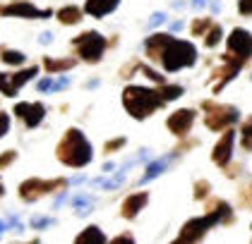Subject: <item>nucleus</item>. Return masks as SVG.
Here are the masks:
<instances>
[{
    "label": "nucleus",
    "mask_w": 252,
    "mask_h": 244,
    "mask_svg": "<svg viewBox=\"0 0 252 244\" xmlns=\"http://www.w3.org/2000/svg\"><path fill=\"white\" fill-rule=\"evenodd\" d=\"M56 153H58L60 163H65L70 168H84V165H89L92 163V156H94L92 144L87 141V136L79 130H75V127L63 134Z\"/></svg>",
    "instance_id": "obj_1"
},
{
    "label": "nucleus",
    "mask_w": 252,
    "mask_h": 244,
    "mask_svg": "<svg viewBox=\"0 0 252 244\" xmlns=\"http://www.w3.org/2000/svg\"><path fill=\"white\" fill-rule=\"evenodd\" d=\"M166 103V98L158 94V89H144V86H127L123 91V106L135 120H144L158 110Z\"/></svg>",
    "instance_id": "obj_2"
},
{
    "label": "nucleus",
    "mask_w": 252,
    "mask_h": 244,
    "mask_svg": "<svg viewBox=\"0 0 252 244\" xmlns=\"http://www.w3.org/2000/svg\"><path fill=\"white\" fill-rule=\"evenodd\" d=\"M161 65H163V70L166 72H178V70H183V67H192L194 60H197V48H194L190 41H178L173 38L166 48H163V53H161Z\"/></svg>",
    "instance_id": "obj_3"
},
{
    "label": "nucleus",
    "mask_w": 252,
    "mask_h": 244,
    "mask_svg": "<svg viewBox=\"0 0 252 244\" xmlns=\"http://www.w3.org/2000/svg\"><path fill=\"white\" fill-rule=\"evenodd\" d=\"M202 108H204V122H207V127L212 132H226L231 130L233 125L238 122V108H233V106H223V103H214V101H204L202 103Z\"/></svg>",
    "instance_id": "obj_4"
},
{
    "label": "nucleus",
    "mask_w": 252,
    "mask_h": 244,
    "mask_svg": "<svg viewBox=\"0 0 252 244\" xmlns=\"http://www.w3.org/2000/svg\"><path fill=\"white\" fill-rule=\"evenodd\" d=\"M67 187V180H39V177H32L27 182L20 185V196L24 201H36L41 196H48V194H56V191H63Z\"/></svg>",
    "instance_id": "obj_5"
},
{
    "label": "nucleus",
    "mask_w": 252,
    "mask_h": 244,
    "mask_svg": "<svg viewBox=\"0 0 252 244\" xmlns=\"http://www.w3.org/2000/svg\"><path fill=\"white\" fill-rule=\"evenodd\" d=\"M75 48H77V55L82 60H87V62H98L101 55H103V48H106V41L101 34L96 31H87V34H82L77 36L75 41Z\"/></svg>",
    "instance_id": "obj_6"
},
{
    "label": "nucleus",
    "mask_w": 252,
    "mask_h": 244,
    "mask_svg": "<svg viewBox=\"0 0 252 244\" xmlns=\"http://www.w3.org/2000/svg\"><path fill=\"white\" fill-rule=\"evenodd\" d=\"M228 53L243 62H248V57L252 55V34L245 29H233L228 36Z\"/></svg>",
    "instance_id": "obj_7"
},
{
    "label": "nucleus",
    "mask_w": 252,
    "mask_h": 244,
    "mask_svg": "<svg viewBox=\"0 0 252 244\" xmlns=\"http://www.w3.org/2000/svg\"><path fill=\"white\" fill-rule=\"evenodd\" d=\"M15 115L20 117L27 127H39L43 122V117H46V108L39 101L36 103H17L15 106Z\"/></svg>",
    "instance_id": "obj_8"
},
{
    "label": "nucleus",
    "mask_w": 252,
    "mask_h": 244,
    "mask_svg": "<svg viewBox=\"0 0 252 244\" xmlns=\"http://www.w3.org/2000/svg\"><path fill=\"white\" fill-rule=\"evenodd\" d=\"M194 110L192 108H180V110H175L171 117H168V130L173 132L175 136H188V132L192 130L194 125Z\"/></svg>",
    "instance_id": "obj_9"
},
{
    "label": "nucleus",
    "mask_w": 252,
    "mask_h": 244,
    "mask_svg": "<svg viewBox=\"0 0 252 244\" xmlns=\"http://www.w3.org/2000/svg\"><path fill=\"white\" fill-rule=\"evenodd\" d=\"M0 15H5V17H27V19H34V17H48L51 15V10H39V7H34L32 2H12V5H2L0 7Z\"/></svg>",
    "instance_id": "obj_10"
},
{
    "label": "nucleus",
    "mask_w": 252,
    "mask_h": 244,
    "mask_svg": "<svg viewBox=\"0 0 252 244\" xmlns=\"http://www.w3.org/2000/svg\"><path fill=\"white\" fill-rule=\"evenodd\" d=\"M233 141H235V132L226 130L223 136L216 141V146L212 151V161L219 165V168H226L231 163V153H233Z\"/></svg>",
    "instance_id": "obj_11"
},
{
    "label": "nucleus",
    "mask_w": 252,
    "mask_h": 244,
    "mask_svg": "<svg viewBox=\"0 0 252 244\" xmlns=\"http://www.w3.org/2000/svg\"><path fill=\"white\" fill-rule=\"evenodd\" d=\"M243 65H245V62H243V60H238V57H233L231 53H228V55H223V67H219V70L214 72V77L219 79V84L214 86V91H221V89H223V84H228L233 77L240 72V67H243Z\"/></svg>",
    "instance_id": "obj_12"
},
{
    "label": "nucleus",
    "mask_w": 252,
    "mask_h": 244,
    "mask_svg": "<svg viewBox=\"0 0 252 244\" xmlns=\"http://www.w3.org/2000/svg\"><path fill=\"white\" fill-rule=\"evenodd\" d=\"M147 201H149V194H147V191L130 194V196L123 201V206H120V216L127 218V220H132V218H137V213L147 206Z\"/></svg>",
    "instance_id": "obj_13"
},
{
    "label": "nucleus",
    "mask_w": 252,
    "mask_h": 244,
    "mask_svg": "<svg viewBox=\"0 0 252 244\" xmlns=\"http://www.w3.org/2000/svg\"><path fill=\"white\" fill-rule=\"evenodd\" d=\"M173 41L171 34H154V36L147 38V43H144V51H147V55L152 57V60H158L161 53H163V48L168 46Z\"/></svg>",
    "instance_id": "obj_14"
},
{
    "label": "nucleus",
    "mask_w": 252,
    "mask_h": 244,
    "mask_svg": "<svg viewBox=\"0 0 252 244\" xmlns=\"http://www.w3.org/2000/svg\"><path fill=\"white\" fill-rule=\"evenodd\" d=\"M118 5H120V0H87L84 12L92 15V17H103V15L113 12Z\"/></svg>",
    "instance_id": "obj_15"
},
{
    "label": "nucleus",
    "mask_w": 252,
    "mask_h": 244,
    "mask_svg": "<svg viewBox=\"0 0 252 244\" xmlns=\"http://www.w3.org/2000/svg\"><path fill=\"white\" fill-rule=\"evenodd\" d=\"M75 244H106V237H103L101 227L89 225L87 230H82V232L77 235V240H75Z\"/></svg>",
    "instance_id": "obj_16"
},
{
    "label": "nucleus",
    "mask_w": 252,
    "mask_h": 244,
    "mask_svg": "<svg viewBox=\"0 0 252 244\" xmlns=\"http://www.w3.org/2000/svg\"><path fill=\"white\" fill-rule=\"evenodd\" d=\"M75 65H77V60H72V57H67V60H53V57H46V60H43V70H48V72L72 70Z\"/></svg>",
    "instance_id": "obj_17"
},
{
    "label": "nucleus",
    "mask_w": 252,
    "mask_h": 244,
    "mask_svg": "<svg viewBox=\"0 0 252 244\" xmlns=\"http://www.w3.org/2000/svg\"><path fill=\"white\" fill-rule=\"evenodd\" d=\"M58 19L63 24H77L82 19V10L77 5H67V7H60L58 10Z\"/></svg>",
    "instance_id": "obj_18"
},
{
    "label": "nucleus",
    "mask_w": 252,
    "mask_h": 244,
    "mask_svg": "<svg viewBox=\"0 0 252 244\" xmlns=\"http://www.w3.org/2000/svg\"><path fill=\"white\" fill-rule=\"evenodd\" d=\"M158 94L163 96L166 101H175V98H180L183 96V86H178V84H158Z\"/></svg>",
    "instance_id": "obj_19"
},
{
    "label": "nucleus",
    "mask_w": 252,
    "mask_h": 244,
    "mask_svg": "<svg viewBox=\"0 0 252 244\" xmlns=\"http://www.w3.org/2000/svg\"><path fill=\"white\" fill-rule=\"evenodd\" d=\"M221 36H223V31H221V27L219 24H214L212 29L207 31V36H204V43H207V48H214L219 41H221Z\"/></svg>",
    "instance_id": "obj_20"
},
{
    "label": "nucleus",
    "mask_w": 252,
    "mask_h": 244,
    "mask_svg": "<svg viewBox=\"0 0 252 244\" xmlns=\"http://www.w3.org/2000/svg\"><path fill=\"white\" fill-rule=\"evenodd\" d=\"M5 65H22L24 62V53L20 51H2V57H0Z\"/></svg>",
    "instance_id": "obj_21"
},
{
    "label": "nucleus",
    "mask_w": 252,
    "mask_h": 244,
    "mask_svg": "<svg viewBox=\"0 0 252 244\" xmlns=\"http://www.w3.org/2000/svg\"><path fill=\"white\" fill-rule=\"evenodd\" d=\"M0 91L5 96H17V89L12 84V75H0Z\"/></svg>",
    "instance_id": "obj_22"
},
{
    "label": "nucleus",
    "mask_w": 252,
    "mask_h": 244,
    "mask_svg": "<svg viewBox=\"0 0 252 244\" xmlns=\"http://www.w3.org/2000/svg\"><path fill=\"white\" fill-rule=\"evenodd\" d=\"M243 136V149H248V151H252V117L250 120H245V125H243V132H240Z\"/></svg>",
    "instance_id": "obj_23"
},
{
    "label": "nucleus",
    "mask_w": 252,
    "mask_h": 244,
    "mask_svg": "<svg viewBox=\"0 0 252 244\" xmlns=\"http://www.w3.org/2000/svg\"><path fill=\"white\" fill-rule=\"evenodd\" d=\"M214 24H212V19H194V24H192V34L194 36H202L204 31H209Z\"/></svg>",
    "instance_id": "obj_24"
},
{
    "label": "nucleus",
    "mask_w": 252,
    "mask_h": 244,
    "mask_svg": "<svg viewBox=\"0 0 252 244\" xmlns=\"http://www.w3.org/2000/svg\"><path fill=\"white\" fill-rule=\"evenodd\" d=\"M209 189H212V185H209L207 180H199V182L194 185V199H207V196H209Z\"/></svg>",
    "instance_id": "obj_25"
},
{
    "label": "nucleus",
    "mask_w": 252,
    "mask_h": 244,
    "mask_svg": "<svg viewBox=\"0 0 252 244\" xmlns=\"http://www.w3.org/2000/svg\"><path fill=\"white\" fill-rule=\"evenodd\" d=\"M15 158H17V151H5V153L0 156V170L10 168V165L15 163Z\"/></svg>",
    "instance_id": "obj_26"
},
{
    "label": "nucleus",
    "mask_w": 252,
    "mask_h": 244,
    "mask_svg": "<svg viewBox=\"0 0 252 244\" xmlns=\"http://www.w3.org/2000/svg\"><path fill=\"white\" fill-rule=\"evenodd\" d=\"M123 146H125V139H123V136H118V139H113V141H108V144L103 146V153H113V151L123 149Z\"/></svg>",
    "instance_id": "obj_27"
},
{
    "label": "nucleus",
    "mask_w": 252,
    "mask_h": 244,
    "mask_svg": "<svg viewBox=\"0 0 252 244\" xmlns=\"http://www.w3.org/2000/svg\"><path fill=\"white\" fill-rule=\"evenodd\" d=\"M108 244H135V237H132V235H127V232H123V235L113 237Z\"/></svg>",
    "instance_id": "obj_28"
},
{
    "label": "nucleus",
    "mask_w": 252,
    "mask_h": 244,
    "mask_svg": "<svg viewBox=\"0 0 252 244\" xmlns=\"http://www.w3.org/2000/svg\"><path fill=\"white\" fill-rule=\"evenodd\" d=\"M163 170V163H154V165H149V170H147V175L142 177V182H147V180H152L154 175H158Z\"/></svg>",
    "instance_id": "obj_29"
},
{
    "label": "nucleus",
    "mask_w": 252,
    "mask_h": 244,
    "mask_svg": "<svg viewBox=\"0 0 252 244\" xmlns=\"http://www.w3.org/2000/svg\"><path fill=\"white\" fill-rule=\"evenodd\" d=\"M238 12L240 15H252V0H238Z\"/></svg>",
    "instance_id": "obj_30"
},
{
    "label": "nucleus",
    "mask_w": 252,
    "mask_h": 244,
    "mask_svg": "<svg viewBox=\"0 0 252 244\" xmlns=\"http://www.w3.org/2000/svg\"><path fill=\"white\" fill-rule=\"evenodd\" d=\"M10 130V115L7 113H0V136H5Z\"/></svg>",
    "instance_id": "obj_31"
},
{
    "label": "nucleus",
    "mask_w": 252,
    "mask_h": 244,
    "mask_svg": "<svg viewBox=\"0 0 252 244\" xmlns=\"http://www.w3.org/2000/svg\"><path fill=\"white\" fill-rule=\"evenodd\" d=\"M171 244H197V242H188V240H183V237H178L175 242H171Z\"/></svg>",
    "instance_id": "obj_32"
},
{
    "label": "nucleus",
    "mask_w": 252,
    "mask_h": 244,
    "mask_svg": "<svg viewBox=\"0 0 252 244\" xmlns=\"http://www.w3.org/2000/svg\"><path fill=\"white\" fill-rule=\"evenodd\" d=\"M2 194H5V187H2V182H0V196H2Z\"/></svg>",
    "instance_id": "obj_33"
},
{
    "label": "nucleus",
    "mask_w": 252,
    "mask_h": 244,
    "mask_svg": "<svg viewBox=\"0 0 252 244\" xmlns=\"http://www.w3.org/2000/svg\"><path fill=\"white\" fill-rule=\"evenodd\" d=\"M29 244H39V240H32V242H29Z\"/></svg>",
    "instance_id": "obj_34"
}]
</instances>
